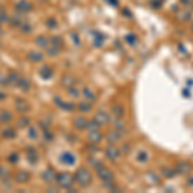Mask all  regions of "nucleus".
<instances>
[{
    "label": "nucleus",
    "instance_id": "9b49d317",
    "mask_svg": "<svg viewBox=\"0 0 193 193\" xmlns=\"http://www.w3.org/2000/svg\"><path fill=\"white\" fill-rule=\"evenodd\" d=\"M164 175L167 176V178L174 176V175H175V171H174L173 169H165V170H164Z\"/></svg>",
    "mask_w": 193,
    "mask_h": 193
},
{
    "label": "nucleus",
    "instance_id": "f03ea898",
    "mask_svg": "<svg viewBox=\"0 0 193 193\" xmlns=\"http://www.w3.org/2000/svg\"><path fill=\"white\" fill-rule=\"evenodd\" d=\"M57 181H58V184L62 185V187H64V188H68L69 185H72L73 183V178L71 174H68V173H63V174H59V175H57Z\"/></svg>",
    "mask_w": 193,
    "mask_h": 193
},
{
    "label": "nucleus",
    "instance_id": "f8f14e48",
    "mask_svg": "<svg viewBox=\"0 0 193 193\" xmlns=\"http://www.w3.org/2000/svg\"><path fill=\"white\" fill-rule=\"evenodd\" d=\"M90 107H91L90 104H85V103H84V104H80V108H81V110H83V108H86V111H89V110H90Z\"/></svg>",
    "mask_w": 193,
    "mask_h": 193
},
{
    "label": "nucleus",
    "instance_id": "7ed1b4c3",
    "mask_svg": "<svg viewBox=\"0 0 193 193\" xmlns=\"http://www.w3.org/2000/svg\"><path fill=\"white\" fill-rule=\"evenodd\" d=\"M98 175L103 181H112L113 180V174L111 170H108L106 167H100L98 170Z\"/></svg>",
    "mask_w": 193,
    "mask_h": 193
},
{
    "label": "nucleus",
    "instance_id": "1a4fd4ad",
    "mask_svg": "<svg viewBox=\"0 0 193 193\" xmlns=\"http://www.w3.org/2000/svg\"><path fill=\"white\" fill-rule=\"evenodd\" d=\"M108 139H110V142H117V139H118V134L116 133V130L111 131V133L108 134Z\"/></svg>",
    "mask_w": 193,
    "mask_h": 193
},
{
    "label": "nucleus",
    "instance_id": "ddd939ff",
    "mask_svg": "<svg viewBox=\"0 0 193 193\" xmlns=\"http://www.w3.org/2000/svg\"><path fill=\"white\" fill-rule=\"evenodd\" d=\"M189 184H191V185H193V179H191V180H189Z\"/></svg>",
    "mask_w": 193,
    "mask_h": 193
},
{
    "label": "nucleus",
    "instance_id": "39448f33",
    "mask_svg": "<svg viewBox=\"0 0 193 193\" xmlns=\"http://www.w3.org/2000/svg\"><path fill=\"white\" fill-rule=\"evenodd\" d=\"M61 160H62V162H64V164L71 165V164H73V161H75V157H73V154H72V153H69V152H64V153L61 156Z\"/></svg>",
    "mask_w": 193,
    "mask_h": 193
},
{
    "label": "nucleus",
    "instance_id": "6e6552de",
    "mask_svg": "<svg viewBox=\"0 0 193 193\" xmlns=\"http://www.w3.org/2000/svg\"><path fill=\"white\" fill-rule=\"evenodd\" d=\"M75 126L77 127V129H83V127H86L88 126V122L85 118H81V117H76L75 118Z\"/></svg>",
    "mask_w": 193,
    "mask_h": 193
},
{
    "label": "nucleus",
    "instance_id": "423d86ee",
    "mask_svg": "<svg viewBox=\"0 0 193 193\" xmlns=\"http://www.w3.org/2000/svg\"><path fill=\"white\" fill-rule=\"evenodd\" d=\"M106 153H107V156L111 158V160H116V158L118 157V151L115 148V147H108L107 151H106Z\"/></svg>",
    "mask_w": 193,
    "mask_h": 193
},
{
    "label": "nucleus",
    "instance_id": "f257e3e1",
    "mask_svg": "<svg viewBox=\"0 0 193 193\" xmlns=\"http://www.w3.org/2000/svg\"><path fill=\"white\" fill-rule=\"evenodd\" d=\"M75 180L81 187H88V185L91 183V174H90V171H88L86 169L81 167L77 170L75 174Z\"/></svg>",
    "mask_w": 193,
    "mask_h": 193
},
{
    "label": "nucleus",
    "instance_id": "20e7f679",
    "mask_svg": "<svg viewBox=\"0 0 193 193\" xmlns=\"http://www.w3.org/2000/svg\"><path fill=\"white\" fill-rule=\"evenodd\" d=\"M94 120L99 124V125H106V124L108 122V116L104 113L103 111H99L98 113H96V116H95Z\"/></svg>",
    "mask_w": 193,
    "mask_h": 193
},
{
    "label": "nucleus",
    "instance_id": "9d476101",
    "mask_svg": "<svg viewBox=\"0 0 193 193\" xmlns=\"http://www.w3.org/2000/svg\"><path fill=\"white\" fill-rule=\"evenodd\" d=\"M113 112L118 116V117H121V116L124 115V110H122V107H121V106H116V107H115V110H113Z\"/></svg>",
    "mask_w": 193,
    "mask_h": 193
},
{
    "label": "nucleus",
    "instance_id": "0eeeda50",
    "mask_svg": "<svg viewBox=\"0 0 193 193\" xmlns=\"http://www.w3.org/2000/svg\"><path fill=\"white\" fill-rule=\"evenodd\" d=\"M191 169H192V166L189 165L188 162L181 161V162L178 164V171H180V173H188Z\"/></svg>",
    "mask_w": 193,
    "mask_h": 193
}]
</instances>
